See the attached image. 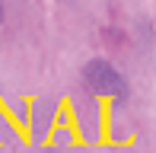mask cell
Returning <instances> with one entry per match:
<instances>
[{"label":"cell","mask_w":156,"mask_h":153,"mask_svg":"<svg viewBox=\"0 0 156 153\" xmlns=\"http://www.w3.org/2000/svg\"><path fill=\"white\" fill-rule=\"evenodd\" d=\"M0 23H3V3H0Z\"/></svg>","instance_id":"2"},{"label":"cell","mask_w":156,"mask_h":153,"mask_svg":"<svg viewBox=\"0 0 156 153\" xmlns=\"http://www.w3.org/2000/svg\"><path fill=\"white\" fill-rule=\"evenodd\" d=\"M83 83H86L89 93H96V96H121L127 89L124 76L118 73L108 61H102V58L89 61V64L83 67Z\"/></svg>","instance_id":"1"}]
</instances>
